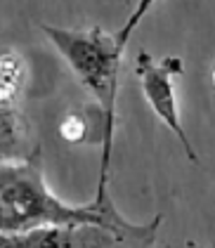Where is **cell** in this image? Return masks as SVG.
<instances>
[{
	"label": "cell",
	"mask_w": 215,
	"mask_h": 248,
	"mask_svg": "<svg viewBox=\"0 0 215 248\" xmlns=\"http://www.w3.org/2000/svg\"><path fill=\"white\" fill-rule=\"evenodd\" d=\"M47 40L57 47L64 62L71 66L78 83L95 99V107L102 114V158H99L97 194L109 191V172L114 156V130H116V97L123 45L116 33H107L104 29H61V26H40Z\"/></svg>",
	"instance_id": "obj_1"
},
{
	"label": "cell",
	"mask_w": 215,
	"mask_h": 248,
	"mask_svg": "<svg viewBox=\"0 0 215 248\" xmlns=\"http://www.w3.org/2000/svg\"><path fill=\"white\" fill-rule=\"evenodd\" d=\"M116 210L109 191L97 194L88 206H69L45 182L40 154L0 163V234H24L31 229L66 222L99 220Z\"/></svg>",
	"instance_id": "obj_2"
},
{
	"label": "cell",
	"mask_w": 215,
	"mask_h": 248,
	"mask_svg": "<svg viewBox=\"0 0 215 248\" xmlns=\"http://www.w3.org/2000/svg\"><path fill=\"white\" fill-rule=\"evenodd\" d=\"M161 220L156 215L149 222H130L116 208L99 220L0 234V248H156Z\"/></svg>",
	"instance_id": "obj_3"
},
{
	"label": "cell",
	"mask_w": 215,
	"mask_h": 248,
	"mask_svg": "<svg viewBox=\"0 0 215 248\" xmlns=\"http://www.w3.org/2000/svg\"><path fill=\"white\" fill-rule=\"evenodd\" d=\"M182 71H184V64L180 57H166L156 62V59H152L149 52L139 50V55L135 59V74L139 78L147 104L152 107V111L156 114L158 121L180 140V144H182L184 154L189 156V161L199 163V156H196L194 147L189 142V135L182 128L180 109H177L175 80L182 76Z\"/></svg>",
	"instance_id": "obj_4"
},
{
	"label": "cell",
	"mask_w": 215,
	"mask_h": 248,
	"mask_svg": "<svg viewBox=\"0 0 215 248\" xmlns=\"http://www.w3.org/2000/svg\"><path fill=\"white\" fill-rule=\"evenodd\" d=\"M36 154L40 149L24 114L15 107V99H0V163L31 158Z\"/></svg>",
	"instance_id": "obj_5"
},
{
	"label": "cell",
	"mask_w": 215,
	"mask_h": 248,
	"mask_svg": "<svg viewBox=\"0 0 215 248\" xmlns=\"http://www.w3.org/2000/svg\"><path fill=\"white\" fill-rule=\"evenodd\" d=\"M24 80V62L17 55L0 57V99H15Z\"/></svg>",
	"instance_id": "obj_6"
},
{
	"label": "cell",
	"mask_w": 215,
	"mask_h": 248,
	"mask_svg": "<svg viewBox=\"0 0 215 248\" xmlns=\"http://www.w3.org/2000/svg\"><path fill=\"white\" fill-rule=\"evenodd\" d=\"M154 2L156 0H137V5H135V10H133V15L125 19V24L121 26V31L116 33V38H118V43L125 47L128 45V40H130V36H133V31H135L137 26H139V21L147 17V12L154 7Z\"/></svg>",
	"instance_id": "obj_7"
},
{
	"label": "cell",
	"mask_w": 215,
	"mask_h": 248,
	"mask_svg": "<svg viewBox=\"0 0 215 248\" xmlns=\"http://www.w3.org/2000/svg\"><path fill=\"white\" fill-rule=\"evenodd\" d=\"M61 137L69 140V142H83L85 140V133H88V123L83 121L80 114H69L64 121H61Z\"/></svg>",
	"instance_id": "obj_8"
},
{
	"label": "cell",
	"mask_w": 215,
	"mask_h": 248,
	"mask_svg": "<svg viewBox=\"0 0 215 248\" xmlns=\"http://www.w3.org/2000/svg\"><path fill=\"white\" fill-rule=\"evenodd\" d=\"M187 248H199V246L196 244H187Z\"/></svg>",
	"instance_id": "obj_9"
},
{
	"label": "cell",
	"mask_w": 215,
	"mask_h": 248,
	"mask_svg": "<svg viewBox=\"0 0 215 248\" xmlns=\"http://www.w3.org/2000/svg\"><path fill=\"white\" fill-rule=\"evenodd\" d=\"M213 85H215V66H213Z\"/></svg>",
	"instance_id": "obj_10"
}]
</instances>
